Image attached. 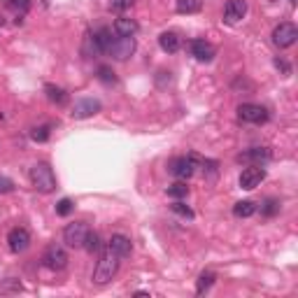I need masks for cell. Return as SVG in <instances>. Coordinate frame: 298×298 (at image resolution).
I'll return each mask as SVG.
<instances>
[{
    "mask_svg": "<svg viewBox=\"0 0 298 298\" xmlns=\"http://www.w3.org/2000/svg\"><path fill=\"white\" fill-rule=\"evenodd\" d=\"M119 263H121V259L117 257L110 247H105V251L100 254V259H98V266H96V270H94V282L96 284H107L117 275Z\"/></svg>",
    "mask_w": 298,
    "mask_h": 298,
    "instance_id": "cell-1",
    "label": "cell"
},
{
    "mask_svg": "<svg viewBox=\"0 0 298 298\" xmlns=\"http://www.w3.org/2000/svg\"><path fill=\"white\" fill-rule=\"evenodd\" d=\"M31 182L40 194H52L56 189V175L49 168V163H35L31 168Z\"/></svg>",
    "mask_w": 298,
    "mask_h": 298,
    "instance_id": "cell-2",
    "label": "cell"
},
{
    "mask_svg": "<svg viewBox=\"0 0 298 298\" xmlns=\"http://www.w3.org/2000/svg\"><path fill=\"white\" fill-rule=\"evenodd\" d=\"M133 52H135V37H114V40L107 44L105 54L112 56L114 61H126V58H131Z\"/></svg>",
    "mask_w": 298,
    "mask_h": 298,
    "instance_id": "cell-3",
    "label": "cell"
},
{
    "mask_svg": "<svg viewBox=\"0 0 298 298\" xmlns=\"http://www.w3.org/2000/svg\"><path fill=\"white\" fill-rule=\"evenodd\" d=\"M86 236H89V226H86V221H73V224H68L65 228H63V242H65L68 247H73V249L84 247Z\"/></svg>",
    "mask_w": 298,
    "mask_h": 298,
    "instance_id": "cell-4",
    "label": "cell"
},
{
    "mask_svg": "<svg viewBox=\"0 0 298 298\" xmlns=\"http://www.w3.org/2000/svg\"><path fill=\"white\" fill-rule=\"evenodd\" d=\"M42 266L49 268L52 272H58L68 266V251L63 249L61 245H49L42 254Z\"/></svg>",
    "mask_w": 298,
    "mask_h": 298,
    "instance_id": "cell-5",
    "label": "cell"
},
{
    "mask_svg": "<svg viewBox=\"0 0 298 298\" xmlns=\"http://www.w3.org/2000/svg\"><path fill=\"white\" fill-rule=\"evenodd\" d=\"M298 40V28L293 26V24H289V21H284V24H280V26H275V31H272V44L280 49H289L293 47Z\"/></svg>",
    "mask_w": 298,
    "mask_h": 298,
    "instance_id": "cell-6",
    "label": "cell"
},
{
    "mask_svg": "<svg viewBox=\"0 0 298 298\" xmlns=\"http://www.w3.org/2000/svg\"><path fill=\"white\" fill-rule=\"evenodd\" d=\"M196 163H200V156H196V154H189V156H177V158H173L168 168H170V173H173L175 177L187 179V177H191V175H194Z\"/></svg>",
    "mask_w": 298,
    "mask_h": 298,
    "instance_id": "cell-7",
    "label": "cell"
},
{
    "mask_svg": "<svg viewBox=\"0 0 298 298\" xmlns=\"http://www.w3.org/2000/svg\"><path fill=\"white\" fill-rule=\"evenodd\" d=\"M238 117L245 124H266L268 121V110L263 105H254V103H242L238 107Z\"/></svg>",
    "mask_w": 298,
    "mask_h": 298,
    "instance_id": "cell-8",
    "label": "cell"
},
{
    "mask_svg": "<svg viewBox=\"0 0 298 298\" xmlns=\"http://www.w3.org/2000/svg\"><path fill=\"white\" fill-rule=\"evenodd\" d=\"M270 158H272V152L268 147H251V149H245L242 154H238L236 161L247 163V166H266Z\"/></svg>",
    "mask_w": 298,
    "mask_h": 298,
    "instance_id": "cell-9",
    "label": "cell"
},
{
    "mask_svg": "<svg viewBox=\"0 0 298 298\" xmlns=\"http://www.w3.org/2000/svg\"><path fill=\"white\" fill-rule=\"evenodd\" d=\"M7 245H10V249L14 254H21V251H26L28 245H31V233L24 226H16V228H12L7 233Z\"/></svg>",
    "mask_w": 298,
    "mask_h": 298,
    "instance_id": "cell-10",
    "label": "cell"
},
{
    "mask_svg": "<svg viewBox=\"0 0 298 298\" xmlns=\"http://www.w3.org/2000/svg\"><path fill=\"white\" fill-rule=\"evenodd\" d=\"M100 100H96V98H82V100H77V103L73 105V119H89V117H94V114H98L100 112Z\"/></svg>",
    "mask_w": 298,
    "mask_h": 298,
    "instance_id": "cell-11",
    "label": "cell"
},
{
    "mask_svg": "<svg viewBox=\"0 0 298 298\" xmlns=\"http://www.w3.org/2000/svg\"><path fill=\"white\" fill-rule=\"evenodd\" d=\"M263 179H266V170H263V166H249L240 173V187L247 189V191H251V189H257Z\"/></svg>",
    "mask_w": 298,
    "mask_h": 298,
    "instance_id": "cell-12",
    "label": "cell"
},
{
    "mask_svg": "<svg viewBox=\"0 0 298 298\" xmlns=\"http://www.w3.org/2000/svg\"><path fill=\"white\" fill-rule=\"evenodd\" d=\"M245 14H247L245 0H228V3H226V7H224V21L226 24H238Z\"/></svg>",
    "mask_w": 298,
    "mask_h": 298,
    "instance_id": "cell-13",
    "label": "cell"
},
{
    "mask_svg": "<svg viewBox=\"0 0 298 298\" xmlns=\"http://www.w3.org/2000/svg\"><path fill=\"white\" fill-rule=\"evenodd\" d=\"M107 247H110L119 259H128L131 257V249H133V242H131V238L121 236V233H114V236L110 238V242H107Z\"/></svg>",
    "mask_w": 298,
    "mask_h": 298,
    "instance_id": "cell-14",
    "label": "cell"
},
{
    "mask_svg": "<svg viewBox=\"0 0 298 298\" xmlns=\"http://www.w3.org/2000/svg\"><path fill=\"white\" fill-rule=\"evenodd\" d=\"M191 54H194V58L196 61H203V63H210L212 58H215V47L210 44V42H205V40H194L191 44Z\"/></svg>",
    "mask_w": 298,
    "mask_h": 298,
    "instance_id": "cell-15",
    "label": "cell"
},
{
    "mask_svg": "<svg viewBox=\"0 0 298 298\" xmlns=\"http://www.w3.org/2000/svg\"><path fill=\"white\" fill-rule=\"evenodd\" d=\"M114 33L121 37H133L137 33V21L128 19V16H119V19L114 21Z\"/></svg>",
    "mask_w": 298,
    "mask_h": 298,
    "instance_id": "cell-16",
    "label": "cell"
},
{
    "mask_svg": "<svg viewBox=\"0 0 298 298\" xmlns=\"http://www.w3.org/2000/svg\"><path fill=\"white\" fill-rule=\"evenodd\" d=\"M158 44H161V49H163V52L175 54L179 47H182V40H179V35H177V33L166 31V33H161V35H158Z\"/></svg>",
    "mask_w": 298,
    "mask_h": 298,
    "instance_id": "cell-17",
    "label": "cell"
},
{
    "mask_svg": "<svg viewBox=\"0 0 298 298\" xmlns=\"http://www.w3.org/2000/svg\"><path fill=\"white\" fill-rule=\"evenodd\" d=\"M44 94H47V98L56 105L68 103V91L61 89V86H56V84H44Z\"/></svg>",
    "mask_w": 298,
    "mask_h": 298,
    "instance_id": "cell-18",
    "label": "cell"
},
{
    "mask_svg": "<svg viewBox=\"0 0 298 298\" xmlns=\"http://www.w3.org/2000/svg\"><path fill=\"white\" fill-rule=\"evenodd\" d=\"M257 212V203H251V200H240V203L233 205V215L238 217V219H247V217H251Z\"/></svg>",
    "mask_w": 298,
    "mask_h": 298,
    "instance_id": "cell-19",
    "label": "cell"
},
{
    "mask_svg": "<svg viewBox=\"0 0 298 298\" xmlns=\"http://www.w3.org/2000/svg\"><path fill=\"white\" fill-rule=\"evenodd\" d=\"M215 280H217V275L212 270H203V272H200V278H198V284H196V293H198V296H203V293L208 291L212 284H215Z\"/></svg>",
    "mask_w": 298,
    "mask_h": 298,
    "instance_id": "cell-20",
    "label": "cell"
},
{
    "mask_svg": "<svg viewBox=\"0 0 298 298\" xmlns=\"http://www.w3.org/2000/svg\"><path fill=\"white\" fill-rule=\"evenodd\" d=\"M203 10V0H177L179 14H196Z\"/></svg>",
    "mask_w": 298,
    "mask_h": 298,
    "instance_id": "cell-21",
    "label": "cell"
},
{
    "mask_svg": "<svg viewBox=\"0 0 298 298\" xmlns=\"http://www.w3.org/2000/svg\"><path fill=\"white\" fill-rule=\"evenodd\" d=\"M168 196H170V198H187L189 196V187L184 182H175V184H170V187H168Z\"/></svg>",
    "mask_w": 298,
    "mask_h": 298,
    "instance_id": "cell-22",
    "label": "cell"
},
{
    "mask_svg": "<svg viewBox=\"0 0 298 298\" xmlns=\"http://www.w3.org/2000/svg\"><path fill=\"white\" fill-rule=\"evenodd\" d=\"M84 249L89 251V254H98V251H100L98 233H91V231H89V236H86V240H84Z\"/></svg>",
    "mask_w": 298,
    "mask_h": 298,
    "instance_id": "cell-23",
    "label": "cell"
},
{
    "mask_svg": "<svg viewBox=\"0 0 298 298\" xmlns=\"http://www.w3.org/2000/svg\"><path fill=\"white\" fill-rule=\"evenodd\" d=\"M98 79L103 84H117V75H114V70H112L110 65H100L98 68Z\"/></svg>",
    "mask_w": 298,
    "mask_h": 298,
    "instance_id": "cell-24",
    "label": "cell"
},
{
    "mask_svg": "<svg viewBox=\"0 0 298 298\" xmlns=\"http://www.w3.org/2000/svg\"><path fill=\"white\" fill-rule=\"evenodd\" d=\"M31 140L33 142H47L49 140V126H35L31 131Z\"/></svg>",
    "mask_w": 298,
    "mask_h": 298,
    "instance_id": "cell-25",
    "label": "cell"
},
{
    "mask_svg": "<svg viewBox=\"0 0 298 298\" xmlns=\"http://www.w3.org/2000/svg\"><path fill=\"white\" fill-rule=\"evenodd\" d=\"M170 208H173V212H175V215L187 217V219H194V210L189 208V205H184L182 200H175V203L170 205Z\"/></svg>",
    "mask_w": 298,
    "mask_h": 298,
    "instance_id": "cell-26",
    "label": "cell"
},
{
    "mask_svg": "<svg viewBox=\"0 0 298 298\" xmlns=\"http://www.w3.org/2000/svg\"><path fill=\"white\" fill-rule=\"evenodd\" d=\"M73 210H75L73 200H70V198H61V200H58V205H56V215L58 217H68Z\"/></svg>",
    "mask_w": 298,
    "mask_h": 298,
    "instance_id": "cell-27",
    "label": "cell"
},
{
    "mask_svg": "<svg viewBox=\"0 0 298 298\" xmlns=\"http://www.w3.org/2000/svg\"><path fill=\"white\" fill-rule=\"evenodd\" d=\"M261 212L266 217H275L280 212V200H275V198H268L266 203L261 205Z\"/></svg>",
    "mask_w": 298,
    "mask_h": 298,
    "instance_id": "cell-28",
    "label": "cell"
},
{
    "mask_svg": "<svg viewBox=\"0 0 298 298\" xmlns=\"http://www.w3.org/2000/svg\"><path fill=\"white\" fill-rule=\"evenodd\" d=\"M133 3H135V0H112L110 7L114 12H126V10H131L133 7Z\"/></svg>",
    "mask_w": 298,
    "mask_h": 298,
    "instance_id": "cell-29",
    "label": "cell"
},
{
    "mask_svg": "<svg viewBox=\"0 0 298 298\" xmlns=\"http://www.w3.org/2000/svg\"><path fill=\"white\" fill-rule=\"evenodd\" d=\"M7 5L12 7V10H16V12H28V7H31V0H7Z\"/></svg>",
    "mask_w": 298,
    "mask_h": 298,
    "instance_id": "cell-30",
    "label": "cell"
},
{
    "mask_svg": "<svg viewBox=\"0 0 298 298\" xmlns=\"http://www.w3.org/2000/svg\"><path fill=\"white\" fill-rule=\"evenodd\" d=\"M10 191H14V182L5 175H0V194H10Z\"/></svg>",
    "mask_w": 298,
    "mask_h": 298,
    "instance_id": "cell-31",
    "label": "cell"
},
{
    "mask_svg": "<svg viewBox=\"0 0 298 298\" xmlns=\"http://www.w3.org/2000/svg\"><path fill=\"white\" fill-rule=\"evenodd\" d=\"M275 65H278V70H282V75H291V65L284 58H275Z\"/></svg>",
    "mask_w": 298,
    "mask_h": 298,
    "instance_id": "cell-32",
    "label": "cell"
},
{
    "mask_svg": "<svg viewBox=\"0 0 298 298\" xmlns=\"http://www.w3.org/2000/svg\"><path fill=\"white\" fill-rule=\"evenodd\" d=\"M289 3H291V5H296V0H289Z\"/></svg>",
    "mask_w": 298,
    "mask_h": 298,
    "instance_id": "cell-33",
    "label": "cell"
}]
</instances>
